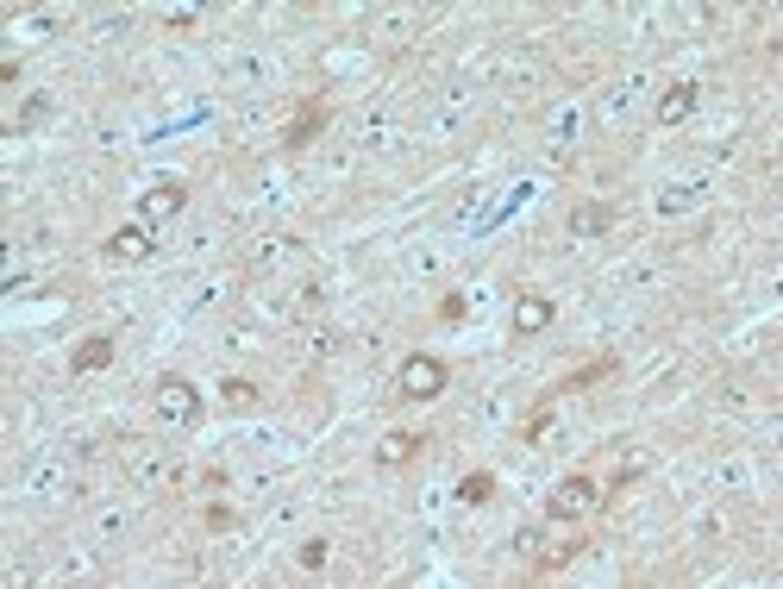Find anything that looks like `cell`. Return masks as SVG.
I'll return each mask as SVG.
<instances>
[{"mask_svg": "<svg viewBox=\"0 0 783 589\" xmlns=\"http://www.w3.org/2000/svg\"><path fill=\"white\" fill-rule=\"evenodd\" d=\"M608 502V483L589 477V470H571L564 483H552V496H545V527H571V521H589Z\"/></svg>", "mask_w": 783, "mask_h": 589, "instance_id": "cell-1", "label": "cell"}, {"mask_svg": "<svg viewBox=\"0 0 783 589\" xmlns=\"http://www.w3.org/2000/svg\"><path fill=\"white\" fill-rule=\"evenodd\" d=\"M151 408H157V420L163 427H195V420L207 414V395L188 383V376H157V389H151Z\"/></svg>", "mask_w": 783, "mask_h": 589, "instance_id": "cell-2", "label": "cell"}, {"mask_svg": "<svg viewBox=\"0 0 783 589\" xmlns=\"http://www.w3.org/2000/svg\"><path fill=\"white\" fill-rule=\"evenodd\" d=\"M395 389L408 395V402H439L445 389H452V370H445V358H433V351H408L395 370Z\"/></svg>", "mask_w": 783, "mask_h": 589, "instance_id": "cell-3", "label": "cell"}, {"mask_svg": "<svg viewBox=\"0 0 783 589\" xmlns=\"http://www.w3.org/2000/svg\"><path fill=\"white\" fill-rule=\"evenodd\" d=\"M182 207H188V182H182V176H163V182H151L145 195H138V220L163 226V220H176Z\"/></svg>", "mask_w": 783, "mask_h": 589, "instance_id": "cell-4", "label": "cell"}, {"mask_svg": "<svg viewBox=\"0 0 783 589\" xmlns=\"http://www.w3.org/2000/svg\"><path fill=\"white\" fill-rule=\"evenodd\" d=\"M552 314H558V308H552V295L520 289V295H514V314H508V320H514V339H539L545 326H552Z\"/></svg>", "mask_w": 783, "mask_h": 589, "instance_id": "cell-5", "label": "cell"}, {"mask_svg": "<svg viewBox=\"0 0 783 589\" xmlns=\"http://www.w3.org/2000/svg\"><path fill=\"white\" fill-rule=\"evenodd\" d=\"M157 251V226H145V220H132V226H120L107 239V257L113 264H145V257Z\"/></svg>", "mask_w": 783, "mask_h": 589, "instance_id": "cell-6", "label": "cell"}, {"mask_svg": "<svg viewBox=\"0 0 783 589\" xmlns=\"http://www.w3.org/2000/svg\"><path fill=\"white\" fill-rule=\"evenodd\" d=\"M564 232H571V239H608L614 232V207L608 201H577L571 220H564Z\"/></svg>", "mask_w": 783, "mask_h": 589, "instance_id": "cell-7", "label": "cell"}, {"mask_svg": "<svg viewBox=\"0 0 783 589\" xmlns=\"http://www.w3.org/2000/svg\"><path fill=\"white\" fill-rule=\"evenodd\" d=\"M696 107H702V88H696V82H677V88H664V94H658L652 120H658V126H683Z\"/></svg>", "mask_w": 783, "mask_h": 589, "instance_id": "cell-8", "label": "cell"}, {"mask_svg": "<svg viewBox=\"0 0 783 589\" xmlns=\"http://www.w3.org/2000/svg\"><path fill=\"white\" fill-rule=\"evenodd\" d=\"M420 445H426V433L389 427L383 439H376V464H383V470H401V464H414V458H420Z\"/></svg>", "mask_w": 783, "mask_h": 589, "instance_id": "cell-9", "label": "cell"}, {"mask_svg": "<svg viewBox=\"0 0 783 589\" xmlns=\"http://www.w3.org/2000/svg\"><path fill=\"white\" fill-rule=\"evenodd\" d=\"M320 132H326V107H320V101H307V107L295 113V120H289V132H282V145L301 151V145H314Z\"/></svg>", "mask_w": 783, "mask_h": 589, "instance_id": "cell-10", "label": "cell"}, {"mask_svg": "<svg viewBox=\"0 0 783 589\" xmlns=\"http://www.w3.org/2000/svg\"><path fill=\"white\" fill-rule=\"evenodd\" d=\"M113 364V339L107 333H94V339H82L76 351H69V370L76 376H94V370H107Z\"/></svg>", "mask_w": 783, "mask_h": 589, "instance_id": "cell-11", "label": "cell"}, {"mask_svg": "<svg viewBox=\"0 0 783 589\" xmlns=\"http://www.w3.org/2000/svg\"><path fill=\"white\" fill-rule=\"evenodd\" d=\"M602 376H614V358H596V364L571 370V376H564V383H558L552 395H577V389H589V383H602Z\"/></svg>", "mask_w": 783, "mask_h": 589, "instance_id": "cell-12", "label": "cell"}, {"mask_svg": "<svg viewBox=\"0 0 783 589\" xmlns=\"http://www.w3.org/2000/svg\"><path fill=\"white\" fill-rule=\"evenodd\" d=\"M489 496H495V477H489V470H470V477L458 483V502H464V508H483Z\"/></svg>", "mask_w": 783, "mask_h": 589, "instance_id": "cell-13", "label": "cell"}, {"mask_svg": "<svg viewBox=\"0 0 783 589\" xmlns=\"http://www.w3.org/2000/svg\"><path fill=\"white\" fill-rule=\"evenodd\" d=\"M51 120V94H26V107L13 113V132H32V126H44Z\"/></svg>", "mask_w": 783, "mask_h": 589, "instance_id": "cell-14", "label": "cell"}, {"mask_svg": "<svg viewBox=\"0 0 783 589\" xmlns=\"http://www.w3.org/2000/svg\"><path fill=\"white\" fill-rule=\"evenodd\" d=\"M220 395H226V408H257V383L251 376H226Z\"/></svg>", "mask_w": 783, "mask_h": 589, "instance_id": "cell-15", "label": "cell"}, {"mask_svg": "<svg viewBox=\"0 0 783 589\" xmlns=\"http://www.w3.org/2000/svg\"><path fill=\"white\" fill-rule=\"evenodd\" d=\"M577 552H583V539H564V546H545L533 564H539V571H558V564H571Z\"/></svg>", "mask_w": 783, "mask_h": 589, "instance_id": "cell-16", "label": "cell"}, {"mask_svg": "<svg viewBox=\"0 0 783 589\" xmlns=\"http://www.w3.org/2000/svg\"><path fill=\"white\" fill-rule=\"evenodd\" d=\"M320 564H326V539H307L301 546V571H320Z\"/></svg>", "mask_w": 783, "mask_h": 589, "instance_id": "cell-17", "label": "cell"}, {"mask_svg": "<svg viewBox=\"0 0 783 589\" xmlns=\"http://www.w3.org/2000/svg\"><path fill=\"white\" fill-rule=\"evenodd\" d=\"M439 320H464V295H445L439 301Z\"/></svg>", "mask_w": 783, "mask_h": 589, "instance_id": "cell-18", "label": "cell"}]
</instances>
